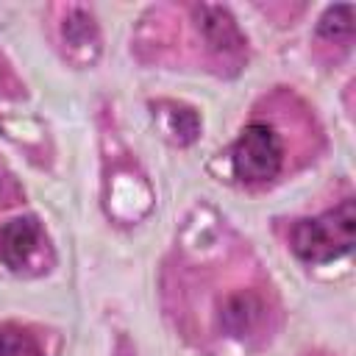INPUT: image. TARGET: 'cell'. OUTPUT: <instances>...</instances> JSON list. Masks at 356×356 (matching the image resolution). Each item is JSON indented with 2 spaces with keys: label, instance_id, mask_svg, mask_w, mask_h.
I'll use <instances>...</instances> for the list:
<instances>
[{
  "label": "cell",
  "instance_id": "6da1fadb",
  "mask_svg": "<svg viewBox=\"0 0 356 356\" xmlns=\"http://www.w3.org/2000/svg\"><path fill=\"white\" fill-rule=\"evenodd\" d=\"M353 228H356V211L353 200H342L337 209L298 220L289 231V245L298 259L309 264H323L331 259L345 256L353 248Z\"/></svg>",
  "mask_w": 356,
  "mask_h": 356
},
{
  "label": "cell",
  "instance_id": "7a4b0ae2",
  "mask_svg": "<svg viewBox=\"0 0 356 356\" xmlns=\"http://www.w3.org/2000/svg\"><path fill=\"white\" fill-rule=\"evenodd\" d=\"M231 164L239 181L264 184L273 181L284 167V145L278 134L264 122H250L242 128L231 150Z\"/></svg>",
  "mask_w": 356,
  "mask_h": 356
},
{
  "label": "cell",
  "instance_id": "3957f363",
  "mask_svg": "<svg viewBox=\"0 0 356 356\" xmlns=\"http://www.w3.org/2000/svg\"><path fill=\"white\" fill-rule=\"evenodd\" d=\"M39 239H42V228L33 217L8 220L0 228V259L6 261V267L22 270V267H28L31 256L36 253Z\"/></svg>",
  "mask_w": 356,
  "mask_h": 356
},
{
  "label": "cell",
  "instance_id": "277c9868",
  "mask_svg": "<svg viewBox=\"0 0 356 356\" xmlns=\"http://www.w3.org/2000/svg\"><path fill=\"white\" fill-rule=\"evenodd\" d=\"M264 317V303L256 292H236L231 298H225L222 312H220V323L228 334L234 337H245L250 334Z\"/></svg>",
  "mask_w": 356,
  "mask_h": 356
},
{
  "label": "cell",
  "instance_id": "5b68a950",
  "mask_svg": "<svg viewBox=\"0 0 356 356\" xmlns=\"http://www.w3.org/2000/svg\"><path fill=\"white\" fill-rule=\"evenodd\" d=\"M197 19H200V28H203V36L206 42L214 47V50H222V53H236L245 39L234 22V17L220 8V6H200L197 8Z\"/></svg>",
  "mask_w": 356,
  "mask_h": 356
},
{
  "label": "cell",
  "instance_id": "8992f818",
  "mask_svg": "<svg viewBox=\"0 0 356 356\" xmlns=\"http://www.w3.org/2000/svg\"><path fill=\"white\" fill-rule=\"evenodd\" d=\"M317 33L323 39L339 42V39H350L353 33V6H331L325 8V14L317 22Z\"/></svg>",
  "mask_w": 356,
  "mask_h": 356
},
{
  "label": "cell",
  "instance_id": "52a82bcc",
  "mask_svg": "<svg viewBox=\"0 0 356 356\" xmlns=\"http://www.w3.org/2000/svg\"><path fill=\"white\" fill-rule=\"evenodd\" d=\"M0 356H44L36 339L17 328V325H3L0 328Z\"/></svg>",
  "mask_w": 356,
  "mask_h": 356
}]
</instances>
